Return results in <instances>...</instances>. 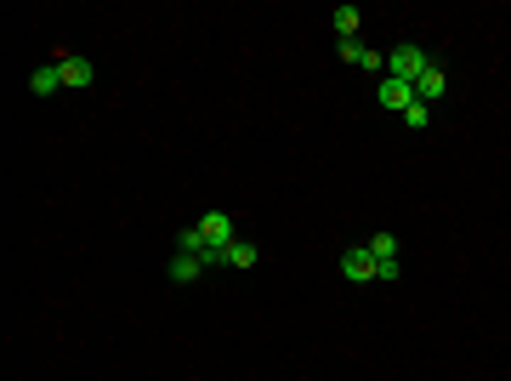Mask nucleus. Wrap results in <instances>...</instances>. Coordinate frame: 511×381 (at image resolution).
<instances>
[{
  "mask_svg": "<svg viewBox=\"0 0 511 381\" xmlns=\"http://www.w3.org/2000/svg\"><path fill=\"white\" fill-rule=\"evenodd\" d=\"M443 91H449V74H443L438 63H432V69L421 74V80H415V97H421V103H426V109H432V103H438V97H443Z\"/></svg>",
  "mask_w": 511,
  "mask_h": 381,
  "instance_id": "nucleus-8",
  "label": "nucleus"
},
{
  "mask_svg": "<svg viewBox=\"0 0 511 381\" xmlns=\"http://www.w3.org/2000/svg\"><path fill=\"white\" fill-rule=\"evenodd\" d=\"M341 279H352V285H381L375 251H369V245H347V251H341Z\"/></svg>",
  "mask_w": 511,
  "mask_h": 381,
  "instance_id": "nucleus-2",
  "label": "nucleus"
},
{
  "mask_svg": "<svg viewBox=\"0 0 511 381\" xmlns=\"http://www.w3.org/2000/svg\"><path fill=\"white\" fill-rule=\"evenodd\" d=\"M392 279H404V262H398V256H392V262H381V285H392Z\"/></svg>",
  "mask_w": 511,
  "mask_h": 381,
  "instance_id": "nucleus-15",
  "label": "nucleus"
},
{
  "mask_svg": "<svg viewBox=\"0 0 511 381\" xmlns=\"http://www.w3.org/2000/svg\"><path fill=\"white\" fill-rule=\"evenodd\" d=\"M199 228V239H205V251L216 256V251H227L239 239V228H234V217H227V211H205V217L194 222Z\"/></svg>",
  "mask_w": 511,
  "mask_h": 381,
  "instance_id": "nucleus-3",
  "label": "nucleus"
},
{
  "mask_svg": "<svg viewBox=\"0 0 511 381\" xmlns=\"http://www.w3.org/2000/svg\"><path fill=\"white\" fill-rule=\"evenodd\" d=\"M369 251H375V262H392V256H398V234H386V228H381V234L369 239Z\"/></svg>",
  "mask_w": 511,
  "mask_h": 381,
  "instance_id": "nucleus-11",
  "label": "nucleus"
},
{
  "mask_svg": "<svg viewBox=\"0 0 511 381\" xmlns=\"http://www.w3.org/2000/svg\"><path fill=\"white\" fill-rule=\"evenodd\" d=\"M177 245H182V251H205V239H199V228H182Z\"/></svg>",
  "mask_w": 511,
  "mask_h": 381,
  "instance_id": "nucleus-14",
  "label": "nucleus"
},
{
  "mask_svg": "<svg viewBox=\"0 0 511 381\" xmlns=\"http://www.w3.org/2000/svg\"><path fill=\"white\" fill-rule=\"evenodd\" d=\"M335 57H341V63H352V69H359V57H364V46H359V40H335Z\"/></svg>",
  "mask_w": 511,
  "mask_h": 381,
  "instance_id": "nucleus-13",
  "label": "nucleus"
},
{
  "mask_svg": "<svg viewBox=\"0 0 511 381\" xmlns=\"http://www.w3.org/2000/svg\"><path fill=\"white\" fill-rule=\"evenodd\" d=\"M426 69H432V57L421 52V46H398V52H386V74H381V80H404V86H415Z\"/></svg>",
  "mask_w": 511,
  "mask_h": 381,
  "instance_id": "nucleus-1",
  "label": "nucleus"
},
{
  "mask_svg": "<svg viewBox=\"0 0 511 381\" xmlns=\"http://www.w3.org/2000/svg\"><path fill=\"white\" fill-rule=\"evenodd\" d=\"M404 126H409V131H426V126H432V109H426L421 97H415L409 109H404Z\"/></svg>",
  "mask_w": 511,
  "mask_h": 381,
  "instance_id": "nucleus-12",
  "label": "nucleus"
},
{
  "mask_svg": "<svg viewBox=\"0 0 511 381\" xmlns=\"http://www.w3.org/2000/svg\"><path fill=\"white\" fill-rule=\"evenodd\" d=\"M57 86H63V74H57V63H40L35 74H29V91H35V97H52Z\"/></svg>",
  "mask_w": 511,
  "mask_h": 381,
  "instance_id": "nucleus-10",
  "label": "nucleus"
},
{
  "mask_svg": "<svg viewBox=\"0 0 511 381\" xmlns=\"http://www.w3.org/2000/svg\"><path fill=\"white\" fill-rule=\"evenodd\" d=\"M359 23H364V12H359V6H335V12H330L335 40H359Z\"/></svg>",
  "mask_w": 511,
  "mask_h": 381,
  "instance_id": "nucleus-9",
  "label": "nucleus"
},
{
  "mask_svg": "<svg viewBox=\"0 0 511 381\" xmlns=\"http://www.w3.org/2000/svg\"><path fill=\"white\" fill-rule=\"evenodd\" d=\"M57 74H63V86H74V91H80V86H91V80H97V63H91L86 52H57Z\"/></svg>",
  "mask_w": 511,
  "mask_h": 381,
  "instance_id": "nucleus-4",
  "label": "nucleus"
},
{
  "mask_svg": "<svg viewBox=\"0 0 511 381\" xmlns=\"http://www.w3.org/2000/svg\"><path fill=\"white\" fill-rule=\"evenodd\" d=\"M205 256H210V251H205ZM216 262L244 273V268H256V262H261V245H251V239H234L227 251H216V256H210V268H216Z\"/></svg>",
  "mask_w": 511,
  "mask_h": 381,
  "instance_id": "nucleus-5",
  "label": "nucleus"
},
{
  "mask_svg": "<svg viewBox=\"0 0 511 381\" xmlns=\"http://www.w3.org/2000/svg\"><path fill=\"white\" fill-rule=\"evenodd\" d=\"M375 97H381V109H398V114H404L409 103H415V86H404V80H381Z\"/></svg>",
  "mask_w": 511,
  "mask_h": 381,
  "instance_id": "nucleus-7",
  "label": "nucleus"
},
{
  "mask_svg": "<svg viewBox=\"0 0 511 381\" xmlns=\"http://www.w3.org/2000/svg\"><path fill=\"white\" fill-rule=\"evenodd\" d=\"M205 268H210L205 251H177V256H170V279H177V285H194Z\"/></svg>",
  "mask_w": 511,
  "mask_h": 381,
  "instance_id": "nucleus-6",
  "label": "nucleus"
}]
</instances>
